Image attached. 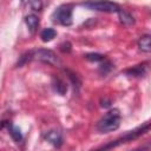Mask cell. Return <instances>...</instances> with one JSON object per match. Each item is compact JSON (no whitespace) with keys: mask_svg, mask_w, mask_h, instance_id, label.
Here are the masks:
<instances>
[{"mask_svg":"<svg viewBox=\"0 0 151 151\" xmlns=\"http://www.w3.org/2000/svg\"><path fill=\"white\" fill-rule=\"evenodd\" d=\"M120 111L118 109H111L107 111L97 123V130L101 133L116 131L120 125Z\"/></svg>","mask_w":151,"mask_h":151,"instance_id":"cell-1","label":"cell"},{"mask_svg":"<svg viewBox=\"0 0 151 151\" xmlns=\"http://www.w3.org/2000/svg\"><path fill=\"white\" fill-rule=\"evenodd\" d=\"M31 6L34 11H40L42 8V2H41V0H32Z\"/></svg>","mask_w":151,"mask_h":151,"instance_id":"cell-17","label":"cell"},{"mask_svg":"<svg viewBox=\"0 0 151 151\" xmlns=\"http://www.w3.org/2000/svg\"><path fill=\"white\" fill-rule=\"evenodd\" d=\"M146 70H147V63H143V64L136 65L131 68H127L125 71V73L130 77H143V76H145Z\"/></svg>","mask_w":151,"mask_h":151,"instance_id":"cell-7","label":"cell"},{"mask_svg":"<svg viewBox=\"0 0 151 151\" xmlns=\"http://www.w3.org/2000/svg\"><path fill=\"white\" fill-rule=\"evenodd\" d=\"M25 22H26L29 32L34 33L37 31V28H38V25H39V18L35 14H28L25 18Z\"/></svg>","mask_w":151,"mask_h":151,"instance_id":"cell-10","label":"cell"},{"mask_svg":"<svg viewBox=\"0 0 151 151\" xmlns=\"http://www.w3.org/2000/svg\"><path fill=\"white\" fill-rule=\"evenodd\" d=\"M60 50L63 52H70L71 51V44L70 42H63L60 45Z\"/></svg>","mask_w":151,"mask_h":151,"instance_id":"cell-18","label":"cell"},{"mask_svg":"<svg viewBox=\"0 0 151 151\" xmlns=\"http://www.w3.org/2000/svg\"><path fill=\"white\" fill-rule=\"evenodd\" d=\"M7 129H8V132H9V134H11V137L13 138V140H14L15 143H20V142L22 140V133H21V131H20V129H19L18 126H14V125L9 122L8 125H7Z\"/></svg>","mask_w":151,"mask_h":151,"instance_id":"cell-12","label":"cell"},{"mask_svg":"<svg viewBox=\"0 0 151 151\" xmlns=\"http://www.w3.org/2000/svg\"><path fill=\"white\" fill-rule=\"evenodd\" d=\"M150 40H151V37L149 34H145V35H142L138 40V47L142 52H145V53H149L151 51V44H150Z\"/></svg>","mask_w":151,"mask_h":151,"instance_id":"cell-11","label":"cell"},{"mask_svg":"<svg viewBox=\"0 0 151 151\" xmlns=\"http://www.w3.org/2000/svg\"><path fill=\"white\" fill-rule=\"evenodd\" d=\"M117 13H118L119 21H120L124 26H132V25L134 24V18H133V15H132L130 12H127L126 9L119 8Z\"/></svg>","mask_w":151,"mask_h":151,"instance_id":"cell-8","label":"cell"},{"mask_svg":"<svg viewBox=\"0 0 151 151\" xmlns=\"http://www.w3.org/2000/svg\"><path fill=\"white\" fill-rule=\"evenodd\" d=\"M57 35V31L54 28H51V27H47V28H44L40 33V38L44 42H48L51 41L52 39H54Z\"/></svg>","mask_w":151,"mask_h":151,"instance_id":"cell-13","label":"cell"},{"mask_svg":"<svg viewBox=\"0 0 151 151\" xmlns=\"http://www.w3.org/2000/svg\"><path fill=\"white\" fill-rule=\"evenodd\" d=\"M80 6L92 11H99V12H106V13H117L118 9L120 8L118 4L110 0H88V1L81 2Z\"/></svg>","mask_w":151,"mask_h":151,"instance_id":"cell-4","label":"cell"},{"mask_svg":"<svg viewBox=\"0 0 151 151\" xmlns=\"http://www.w3.org/2000/svg\"><path fill=\"white\" fill-rule=\"evenodd\" d=\"M84 57L87 60H90V61H101V60H105V55H103L100 53H86Z\"/></svg>","mask_w":151,"mask_h":151,"instance_id":"cell-15","label":"cell"},{"mask_svg":"<svg viewBox=\"0 0 151 151\" xmlns=\"http://www.w3.org/2000/svg\"><path fill=\"white\" fill-rule=\"evenodd\" d=\"M52 87L60 96H64L67 92V84L63 79H60L59 77H55V76L53 77V80H52Z\"/></svg>","mask_w":151,"mask_h":151,"instance_id":"cell-9","label":"cell"},{"mask_svg":"<svg viewBox=\"0 0 151 151\" xmlns=\"http://www.w3.org/2000/svg\"><path fill=\"white\" fill-rule=\"evenodd\" d=\"M72 14H73V5L63 4L54 9V12L51 15V19L54 24L63 25V26H71L73 22Z\"/></svg>","mask_w":151,"mask_h":151,"instance_id":"cell-2","label":"cell"},{"mask_svg":"<svg viewBox=\"0 0 151 151\" xmlns=\"http://www.w3.org/2000/svg\"><path fill=\"white\" fill-rule=\"evenodd\" d=\"M45 139L47 142H50L52 145L59 147L61 144H63V136H61V132L59 130H50L45 133Z\"/></svg>","mask_w":151,"mask_h":151,"instance_id":"cell-6","label":"cell"},{"mask_svg":"<svg viewBox=\"0 0 151 151\" xmlns=\"http://www.w3.org/2000/svg\"><path fill=\"white\" fill-rule=\"evenodd\" d=\"M32 60H39L50 65H59L60 61L57 57V54L46 48H39V50H33L32 51Z\"/></svg>","mask_w":151,"mask_h":151,"instance_id":"cell-5","label":"cell"},{"mask_svg":"<svg viewBox=\"0 0 151 151\" xmlns=\"http://www.w3.org/2000/svg\"><path fill=\"white\" fill-rule=\"evenodd\" d=\"M31 60H32V51L25 52L24 54H21V55L19 57V60H18V63H17V66H18V67H21V66H24L26 63H28V61H31Z\"/></svg>","mask_w":151,"mask_h":151,"instance_id":"cell-14","label":"cell"},{"mask_svg":"<svg viewBox=\"0 0 151 151\" xmlns=\"http://www.w3.org/2000/svg\"><path fill=\"white\" fill-rule=\"evenodd\" d=\"M112 66H113V65H112L110 61H106V63H104V64H101V65H100L99 71H100V73H101V74H104V76H105V74H107V73L112 70Z\"/></svg>","mask_w":151,"mask_h":151,"instance_id":"cell-16","label":"cell"},{"mask_svg":"<svg viewBox=\"0 0 151 151\" xmlns=\"http://www.w3.org/2000/svg\"><path fill=\"white\" fill-rule=\"evenodd\" d=\"M149 129H150V123H149V122H146L145 124H143V125H140V126L136 127L134 130L126 132V133H125L123 137H120L119 139H116V140H113L112 143H110V144H107V145L101 146V149H110V147L118 146V145H119V144H122V143H127V142L134 140V139L139 138L140 136L145 134V133L149 131Z\"/></svg>","mask_w":151,"mask_h":151,"instance_id":"cell-3","label":"cell"},{"mask_svg":"<svg viewBox=\"0 0 151 151\" xmlns=\"http://www.w3.org/2000/svg\"><path fill=\"white\" fill-rule=\"evenodd\" d=\"M22 1H24V0H22Z\"/></svg>","mask_w":151,"mask_h":151,"instance_id":"cell-20","label":"cell"},{"mask_svg":"<svg viewBox=\"0 0 151 151\" xmlns=\"http://www.w3.org/2000/svg\"><path fill=\"white\" fill-rule=\"evenodd\" d=\"M100 106L101 107H110L111 106V100H109V99H101L100 100Z\"/></svg>","mask_w":151,"mask_h":151,"instance_id":"cell-19","label":"cell"}]
</instances>
